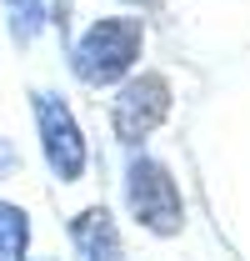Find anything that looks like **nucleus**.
I'll list each match as a JSON object with an SVG mask.
<instances>
[{
  "label": "nucleus",
  "mask_w": 250,
  "mask_h": 261,
  "mask_svg": "<svg viewBox=\"0 0 250 261\" xmlns=\"http://www.w3.org/2000/svg\"><path fill=\"white\" fill-rule=\"evenodd\" d=\"M140 20L135 15H105L70 45V70L80 86H115L120 75H130V65L140 56Z\"/></svg>",
  "instance_id": "nucleus-1"
},
{
  "label": "nucleus",
  "mask_w": 250,
  "mask_h": 261,
  "mask_svg": "<svg viewBox=\"0 0 250 261\" xmlns=\"http://www.w3.org/2000/svg\"><path fill=\"white\" fill-rule=\"evenodd\" d=\"M30 116H35V130H40V151H45V166L55 181H80L85 166H90V146L80 136V121L75 111L65 106L55 91H30Z\"/></svg>",
  "instance_id": "nucleus-2"
},
{
  "label": "nucleus",
  "mask_w": 250,
  "mask_h": 261,
  "mask_svg": "<svg viewBox=\"0 0 250 261\" xmlns=\"http://www.w3.org/2000/svg\"><path fill=\"white\" fill-rule=\"evenodd\" d=\"M125 201H130L135 221H140L145 231H155V236L180 231V216H185V206H180V186H175V176H170L160 161H150V156H135V161H130Z\"/></svg>",
  "instance_id": "nucleus-3"
},
{
  "label": "nucleus",
  "mask_w": 250,
  "mask_h": 261,
  "mask_svg": "<svg viewBox=\"0 0 250 261\" xmlns=\"http://www.w3.org/2000/svg\"><path fill=\"white\" fill-rule=\"evenodd\" d=\"M165 116H170V86H165V75H130L120 86V96L110 100V121H115V136L125 146L145 141Z\"/></svg>",
  "instance_id": "nucleus-4"
},
{
  "label": "nucleus",
  "mask_w": 250,
  "mask_h": 261,
  "mask_svg": "<svg viewBox=\"0 0 250 261\" xmlns=\"http://www.w3.org/2000/svg\"><path fill=\"white\" fill-rule=\"evenodd\" d=\"M70 246L80 261H125V246H120V231L110 221L105 206H90L70 221Z\"/></svg>",
  "instance_id": "nucleus-5"
},
{
  "label": "nucleus",
  "mask_w": 250,
  "mask_h": 261,
  "mask_svg": "<svg viewBox=\"0 0 250 261\" xmlns=\"http://www.w3.org/2000/svg\"><path fill=\"white\" fill-rule=\"evenodd\" d=\"M30 251V216L15 201H0V261H25Z\"/></svg>",
  "instance_id": "nucleus-6"
},
{
  "label": "nucleus",
  "mask_w": 250,
  "mask_h": 261,
  "mask_svg": "<svg viewBox=\"0 0 250 261\" xmlns=\"http://www.w3.org/2000/svg\"><path fill=\"white\" fill-rule=\"evenodd\" d=\"M5 31L15 45H35L45 31V0H5Z\"/></svg>",
  "instance_id": "nucleus-7"
},
{
  "label": "nucleus",
  "mask_w": 250,
  "mask_h": 261,
  "mask_svg": "<svg viewBox=\"0 0 250 261\" xmlns=\"http://www.w3.org/2000/svg\"><path fill=\"white\" fill-rule=\"evenodd\" d=\"M15 171H20V151H15L10 136H0V181H10Z\"/></svg>",
  "instance_id": "nucleus-8"
}]
</instances>
